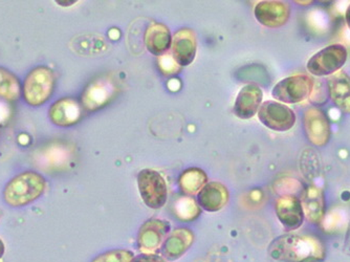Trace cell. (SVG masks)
I'll return each instance as SVG.
<instances>
[{
    "instance_id": "cell-1",
    "label": "cell",
    "mask_w": 350,
    "mask_h": 262,
    "mask_svg": "<svg viewBox=\"0 0 350 262\" xmlns=\"http://www.w3.org/2000/svg\"><path fill=\"white\" fill-rule=\"evenodd\" d=\"M267 253L279 262H321L326 249L319 238L312 235L284 234L269 244Z\"/></svg>"
},
{
    "instance_id": "cell-2",
    "label": "cell",
    "mask_w": 350,
    "mask_h": 262,
    "mask_svg": "<svg viewBox=\"0 0 350 262\" xmlns=\"http://www.w3.org/2000/svg\"><path fill=\"white\" fill-rule=\"evenodd\" d=\"M45 188L46 181L40 173L25 171L8 183L3 191V198L9 206L19 208L38 200Z\"/></svg>"
},
{
    "instance_id": "cell-3",
    "label": "cell",
    "mask_w": 350,
    "mask_h": 262,
    "mask_svg": "<svg viewBox=\"0 0 350 262\" xmlns=\"http://www.w3.org/2000/svg\"><path fill=\"white\" fill-rule=\"evenodd\" d=\"M56 77L50 68L41 65L27 74L23 82L25 101L33 107L43 105L50 100L55 90Z\"/></svg>"
},
{
    "instance_id": "cell-4",
    "label": "cell",
    "mask_w": 350,
    "mask_h": 262,
    "mask_svg": "<svg viewBox=\"0 0 350 262\" xmlns=\"http://www.w3.org/2000/svg\"><path fill=\"white\" fill-rule=\"evenodd\" d=\"M137 189L142 200L148 208L159 210L168 200L166 179L159 171L143 169L137 173Z\"/></svg>"
},
{
    "instance_id": "cell-5",
    "label": "cell",
    "mask_w": 350,
    "mask_h": 262,
    "mask_svg": "<svg viewBox=\"0 0 350 262\" xmlns=\"http://www.w3.org/2000/svg\"><path fill=\"white\" fill-rule=\"evenodd\" d=\"M314 90V80L308 75H295L279 81L273 88L272 96L277 101L297 104L308 99Z\"/></svg>"
},
{
    "instance_id": "cell-6",
    "label": "cell",
    "mask_w": 350,
    "mask_h": 262,
    "mask_svg": "<svg viewBox=\"0 0 350 262\" xmlns=\"http://www.w3.org/2000/svg\"><path fill=\"white\" fill-rule=\"evenodd\" d=\"M347 56V50L344 45H328L308 60V72L316 77H326L336 74L343 68Z\"/></svg>"
},
{
    "instance_id": "cell-7",
    "label": "cell",
    "mask_w": 350,
    "mask_h": 262,
    "mask_svg": "<svg viewBox=\"0 0 350 262\" xmlns=\"http://www.w3.org/2000/svg\"><path fill=\"white\" fill-rule=\"evenodd\" d=\"M257 114L263 126L279 133L292 129L297 120L294 110L277 101L263 102Z\"/></svg>"
},
{
    "instance_id": "cell-8",
    "label": "cell",
    "mask_w": 350,
    "mask_h": 262,
    "mask_svg": "<svg viewBox=\"0 0 350 262\" xmlns=\"http://www.w3.org/2000/svg\"><path fill=\"white\" fill-rule=\"evenodd\" d=\"M117 94V84L109 77L96 79L82 92V107L88 112H96L107 105Z\"/></svg>"
},
{
    "instance_id": "cell-9",
    "label": "cell",
    "mask_w": 350,
    "mask_h": 262,
    "mask_svg": "<svg viewBox=\"0 0 350 262\" xmlns=\"http://www.w3.org/2000/svg\"><path fill=\"white\" fill-rule=\"evenodd\" d=\"M171 231V224L167 220L151 218L142 224L137 233V248L142 254H154L162 247Z\"/></svg>"
},
{
    "instance_id": "cell-10",
    "label": "cell",
    "mask_w": 350,
    "mask_h": 262,
    "mask_svg": "<svg viewBox=\"0 0 350 262\" xmlns=\"http://www.w3.org/2000/svg\"><path fill=\"white\" fill-rule=\"evenodd\" d=\"M254 16L263 27L276 29L288 23L291 16V7L288 3L279 0L259 1L254 8Z\"/></svg>"
},
{
    "instance_id": "cell-11",
    "label": "cell",
    "mask_w": 350,
    "mask_h": 262,
    "mask_svg": "<svg viewBox=\"0 0 350 262\" xmlns=\"http://www.w3.org/2000/svg\"><path fill=\"white\" fill-rule=\"evenodd\" d=\"M304 131L308 141L317 147H323L330 139V124L319 108H308L304 116Z\"/></svg>"
},
{
    "instance_id": "cell-12",
    "label": "cell",
    "mask_w": 350,
    "mask_h": 262,
    "mask_svg": "<svg viewBox=\"0 0 350 262\" xmlns=\"http://www.w3.org/2000/svg\"><path fill=\"white\" fill-rule=\"evenodd\" d=\"M198 52L196 31L190 27H182L172 36L171 53L175 61L185 68L193 62Z\"/></svg>"
},
{
    "instance_id": "cell-13",
    "label": "cell",
    "mask_w": 350,
    "mask_h": 262,
    "mask_svg": "<svg viewBox=\"0 0 350 262\" xmlns=\"http://www.w3.org/2000/svg\"><path fill=\"white\" fill-rule=\"evenodd\" d=\"M275 212L285 230L295 231L304 222V212L299 200L295 195H282L276 200Z\"/></svg>"
},
{
    "instance_id": "cell-14",
    "label": "cell",
    "mask_w": 350,
    "mask_h": 262,
    "mask_svg": "<svg viewBox=\"0 0 350 262\" xmlns=\"http://www.w3.org/2000/svg\"><path fill=\"white\" fill-rule=\"evenodd\" d=\"M262 100V90L256 84H247L239 90L236 96L233 107L234 114L238 119H252L258 112Z\"/></svg>"
},
{
    "instance_id": "cell-15",
    "label": "cell",
    "mask_w": 350,
    "mask_h": 262,
    "mask_svg": "<svg viewBox=\"0 0 350 262\" xmlns=\"http://www.w3.org/2000/svg\"><path fill=\"white\" fill-rule=\"evenodd\" d=\"M194 242V233L187 228H178L169 233L161 247V256L167 261H176L186 254Z\"/></svg>"
},
{
    "instance_id": "cell-16",
    "label": "cell",
    "mask_w": 350,
    "mask_h": 262,
    "mask_svg": "<svg viewBox=\"0 0 350 262\" xmlns=\"http://www.w3.org/2000/svg\"><path fill=\"white\" fill-rule=\"evenodd\" d=\"M82 112L83 107L76 99L63 98L51 106L49 117L59 127H70L81 120Z\"/></svg>"
},
{
    "instance_id": "cell-17",
    "label": "cell",
    "mask_w": 350,
    "mask_h": 262,
    "mask_svg": "<svg viewBox=\"0 0 350 262\" xmlns=\"http://www.w3.org/2000/svg\"><path fill=\"white\" fill-rule=\"evenodd\" d=\"M229 200V190L225 185L219 182H208L198 193L196 202L202 210L215 213L225 208Z\"/></svg>"
},
{
    "instance_id": "cell-18",
    "label": "cell",
    "mask_w": 350,
    "mask_h": 262,
    "mask_svg": "<svg viewBox=\"0 0 350 262\" xmlns=\"http://www.w3.org/2000/svg\"><path fill=\"white\" fill-rule=\"evenodd\" d=\"M145 45L147 51L160 57L169 52L172 45V34L164 23H151L145 31Z\"/></svg>"
},
{
    "instance_id": "cell-19",
    "label": "cell",
    "mask_w": 350,
    "mask_h": 262,
    "mask_svg": "<svg viewBox=\"0 0 350 262\" xmlns=\"http://www.w3.org/2000/svg\"><path fill=\"white\" fill-rule=\"evenodd\" d=\"M301 205L304 216L314 224H319L325 216V198L321 189L310 186L304 191L301 196Z\"/></svg>"
},
{
    "instance_id": "cell-20",
    "label": "cell",
    "mask_w": 350,
    "mask_h": 262,
    "mask_svg": "<svg viewBox=\"0 0 350 262\" xmlns=\"http://www.w3.org/2000/svg\"><path fill=\"white\" fill-rule=\"evenodd\" d=\"M328 94L335 105L345 114H350V77L338 72L327 81Z\"/></svg>"
},
{
    "instance_id": "cell-21",
    "label": "cell",
    "mask_w": 350,
    "mask_h": 262,
    "mask_svg": "<svg viewBox=\"0 0 350 262\" xmlns=\"http://www.w3.org/2000/svg\"><path fill=\"white\" fill-rule=\"evenodd\" d=\"M208 184V175L198 167H190L180 173L178 186L187 195L198 194Z\"/></svg>"
},
{
    "instance_id": "cell-22",
    "label": "cell",
    "mask_w": 350,
    "mask_h": 262,
    "mask_svg": "<svg viewBox=\"0 0 350 262\" xmlns=\"http://www.w3.org/2000/svg\"><path fill=\"white\" fill-rule=\"evenodd\" d=\"M21 92V82L13 73L0 66V99L15 102Z\"/></svg>"
},
{
    "instance_id": "cell-23",
    "label": "cell",
    "mask_w": 350,
    "mask_h": 262,
    "mask_svg": "<svg viewBox=\"0 0 350 262\" xmlns=\"http://www.w3.org/2000/svg\"><path fill=\"white\" fill-rule=\"evenodd\" d=\"M174 213L176 218L183 222H193L200 215L202 209L193 198L184 196L175 202Z\"/></svg>"
},
{
    "instance_id": "cell-24",
    "label": "cell",
    "mask_w": 350,
    "mask_h": 262,
    "mask_svg": "<svg viewBox=\"0 0 350 262\" xmlns=\"http://www.w3.org/2000/svg\"><path fill=\"white\" fill-rule=\"evenodd\" d=\"M135 254L129 250H111L97 256L92 262H131Z\"/></svg>"
},
{
    "instance_id": "cell-25",
    "label": "cell",
    "mask_w": 350,
    "mask_h": 262,
    "mask_svg": "<svg viewBox=\"0 0 350 262\" xmlns=\"http://www.w3.org/2000/svg\"><path fill=\"white\" fill-rule=\"evenodd\" d=\"M157 66L164 76H172L182 70V66L175 61L172 53L168 52L162 56L157 57Z\"/></svg>"
},
{
    "instance_id": "cell-26",
    "label": "cell",
    "mask_w": 350,
    "mask_h": 262,
    "mask_svg": "<svg viewBox=\"0 0 350 262\" xmlns=\"http://www.w3.org/2000/svg\"><path fill=\"white\" fill-rule=\"evenodd\" d=\"M131 262H168L159 254H139L135 256Z\"/></svg>"
},
{
    "instance_id": "cell-27",
    "label": "cell",
    "mask_w": 350,
    "mask_h": 262,
    "mask_svg": "<svg viewBox=\"0 0 350 262\" xmlns=\"http://www.w3.org/2000/svg\"><path fill=\"white\" fill-rule=\"evenodd\" d=\"M343 251L346 255L350 256V224L346 232L345 240H344Z\"/></svg>"
},
{
    "instance_id": "cell-28",
    "label": "cell",
    "mask_w": 350,
    "mask_h": 262,
    "mask_svg": "<svg viewBox=\"0 0 350 262\" xmlns=\"http://www.w3.org/2000/svg\"><path fill=\"white\" fill-rule=\"evenodd\" d=\"M5 244H3V240L0 239V259L3 258V256L5 255Z\"/></svg>"
},
{
    "instance_id": "cell-29",
    "label": "cell",
    "mask_w": 350,
    "mask_h": 262,
    "mask_svg": "<svg viewBox=\"0 0 350 262\" xmlns=\"http://www.w3.org/2000/svg\"><path fill=\"white\" fill-rule=\"evenodd\" d=\"M346 23H347L348 27L350 29V5L348 7L347 11L345 13Z\"/></svg>"
},
{
    "instance_id": "cell-30",
    "label": "cell",
    "mask_w": 350,
    "mask_h": 262,
    "mask_svg": "<svg viewBox=\"0 0 350 262\" xmlns=\"http://www.w3.org/2000/svg\"><path fill=\"white\" fill-rule=\"evenodd\" d=\"M57 5H63V7H68V5H75L76 1H70V3H61V1H57Z\"/></svg>"
},
{
    "instance_id": "cell-31",
    "label": "cell",
    "mask_w": 350,
    "mask_h": 262,
    "mask_svg": "<svg viewBox=\"0 0 350 262\" xmlns=\"http://www.w3.org/2000/svg\"><path fill=\"white\" fill-rule=\"evenodd\" d=\"M296 3L300 5H308L312 3V1H296Z\"/></svg>"
}]
</instances>
